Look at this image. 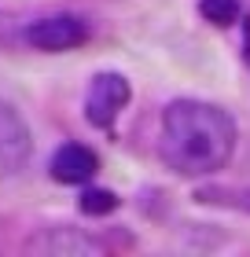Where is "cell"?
Listing matches in <instances>:
<instances>
[{"label":"cell","mask_w":250,"mask_h":257,"mask_svg":"<svg viewBox=\"0 0 250 257\" xmlns=\"http://www.w3.org/2000/svg\"><path fill=\"white\" fill-rule=\"evenodd\" d=\"M235 121L228 110L202 99H173L162 114V158L181 177H206L228 166Z\"/></svg>","instance_id":"cell-1"},{"label":"cell","mask_w":250,"mask_h":257,"mask_svg":"<svg viewBox=\"0 0 250 257\" xmlns=\"http://www.w3.org/2000/svg\"><path fill=\"white\" fill-rule=\"evenodd\" d=\"M129 96H133V88H129V81L122 74H96L89 85V96H85V118L96 128L114 125V118L125 110Z\"/></svg>","instance_id":"cell-2"},{"label":"cell","mask_w":250,"mask_h":257,"mask_svg":"<svg viewBox=\"0 0 250 257\" xmlns=\"http://www.w3.org/2000/svg\"><path fill=\"white\" fill-rule=\"evenodd\" d=\"M22 37L37 52H66V48H77V44L89 41V26L74 15H48V19L30 22L22 30Z\"/></svg>","instance_id":"cell-3"},{"label":"cell","mask_w":250,"mask_h":257,"mask_svg":"<svg viewBox=\"0 0 250 257\" xmlns=\"http://www.w3.org/2000/svg\"><path fill=\"white\" fill-rule=\"evenodd\" d=\"M33 155V136L26 121L19 118V110L11 103L0 99V177H11L30 162Z\"/></svg>","instance_id":"cell-4"},{"label":"cell","mask_w":250,"mask_h":257,"mask_svg":"<svg viewBox=\"0 0 250 257\" xmlns=\"http://www.w3.org/2000/svg\"><path fill=\"white\" fill-rule=\"evenodd\" d=\"M26 250L41 253V257H96V253H103L100 242L81 235L77 228H41L26 242Z\"/></svg>","instance_id":"cell-5"},{"label":"cell","mask_w":250,"mask_h":257,"mask_svg":"<svg viewBox=\"0 0 250 257\" xmlns=\"http://www.w3.org/2000/svg\"><path fill=\"white\" fill-rule=\"evenodd\" d=\"M52 177L59 184H85L100 173V158L96 151H89L85 144H63L52 155Z\"/></svg>","instance_id":"cell-6"},{"label":"cell","mask_w":250,"mask_h":257,"mask_svg":"<svg viewBox=\"0 0 250 257\" xmlns=\"http://www.w3.org/2000/svg\"><path fill=\"white\" fill-rule=\"evenodd\" d=\"M199 15L213 26H232L239 19V0H199Z\"/></svg>","instance_id":"cell-7"},{"label":"cell","mask_w":250,"mask_h":257,"mask_svg":"<svg viewBox=\"0 0 250 257\" xmlns=\"http://www.w3.org/2000/svg\"><path fill=\"white\" fill-rule=\"evenodd\" d=\"M77 206H81V213H89V217H107L111 209H118V195L107 191V188H89L77 198Z\"/></svg>","instance_id":"cell-8"},{"label":"cell","mask_w":250,"mask_h":257,"mask_svg":"<svg viewBox=\"0 0 250 257\" xmlns=\"http://www.w3.org/2000/svg\"><path fill=\"white\" fill-rule=\"evenodd\" d=\"M199 198L202 202H228V206H239L250 213V188H239V191L235 188H202Z\"/></svg>","instance_id":"cell-9"},{"label":"cell","mask_w":250,"mask_h":257,"mask_svg":"<svg viewBox=\"0 0 250 257\" xmlns=\"http://www.w3.org/2000/svg\"><path fill=\"white\" fill-rule=\"evenodd\" d=\"M8 22H11V19L4 15V11H0V37H4V30H8Z\"/></svg>","instance_id":"cell-10"}]
</instances>
